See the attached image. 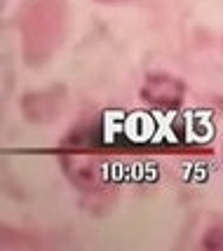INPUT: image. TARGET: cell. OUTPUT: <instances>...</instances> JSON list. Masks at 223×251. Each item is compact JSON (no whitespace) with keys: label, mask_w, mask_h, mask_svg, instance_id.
<instances>
[{"label":"cell","mask_w":223,"mask_h":251,"mask_svg":"<svg viewBox=\"0 0 223 251\" xmlns=\"http://www.w3.org/2000/svg\"><path fill=\"white\" fill-rule=\"evenodd\" d=\"M202 247L204 249H214V251L223 249V223H216V226H212V228L204 232Z\"/></svg>","instance_id":"3957f363"},{"label":"cell","mask_w":223,"mask_h":251,"mask_svg":"<svg viewBox=\"0 0 223 251\" xmlns=\"http://www.w3.org/2000/svg\"><path fill=\"white\" fill-rule=\"evenodd\" d=\"M101 2H120V0H101Z\"/></svg>","instance_id":"277c9868"},{"label":"cell","mask_w":223,"mask_h":251,"mask_svg":"<svg viewBox=\"0 0 223 251\" xmlns=\"http://www.w3.org/2000/svg\"><path fill=\"white\" fill-rule=\"evenodd\" d=\"M66 101V89L52 87L45 92L26 94L22 101L24 118L31 122H54V118L61 113V106Z\"/></svg>","instance_id":"7a4b0ae2"},{"label":"cell","mask_w":223,"mask_h":251,"mask_svg":"<svg viewBox=\"0 0 223 251\" xmlns=\"http://www.w3.org/2000/svg\"><path fill=\"white\" fill-rule=\"evenodd\" d=\"M183 82L178 77H172L167 73H150L141 87V99L148 106L160 110H174L183 101Z\"/></svg>","instance_id":"6da1fadb"}]
</instances>
